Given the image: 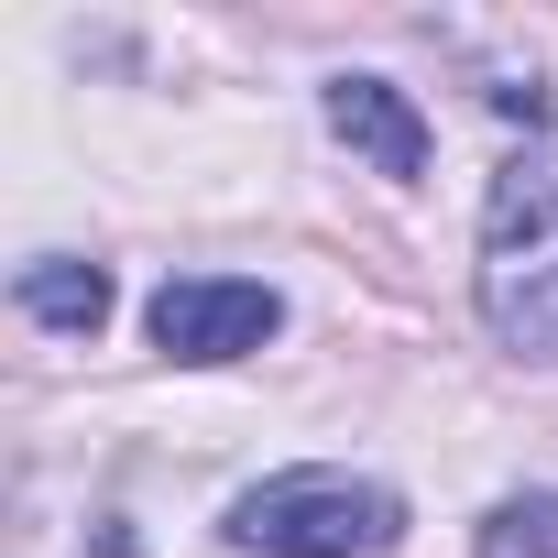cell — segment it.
I'll return each instance as SVG.
<instances>
[{
  "label": "cell",
  "instance_id": "obj_5",
  "mask_svg": "<svg viewBox=\"0 0 558 558\" xmlns=\"http://www.w3.org/2000/svg\"><path fill=\"white\" fill-rule=\"evenodd\" d=\"M23 307H34L45 329H77V340H88V329L110 318V274H99V263H23Z\"/></svg>",
  "mask_w": 558,
  "mask_h": 558
},
{
  "label": "cell",
  "instance_id": "obj_4",
  "mask_svg": "<svg viewBox=\"0 0 558 558\" xmlns=\"http://www.w3.org/2000/svg\"><path fill=\"white\" fill-rule=\"evenodd\" d=\"M329 132H340L373 175H395V186L427 175V121H416V99H405L395 77H329Z\"/></svg>",
  "mask_w": 558,
  "mask_h": 558
},
{
  "label": "cell",
  "instance_id": "obj_1",
  "mask_svg": "<svg viewBox=\"0 0 558 558\" xmlns=\"http://www.w3.org/2000/svg\"><path fill=\"white\" fill-rule=\"evenodd\" d=\"M482 318L504 351L558 362V143L514 154L482 197Z\"/></svg>",
  "mask_w": 558,
  "mask_h": 558
},
{
  "label": "cell",
  "instance_id": "obj_3",
  "mask_svg": "<svg viewBox=\"0 0 558 558\" xmlns=\"http://www.w3.org/2000/svg\"><path fill=\"white\" fill-rule=\"evenodd\" d=\"M274 329H286V296L252 286V274H175L154 296V351H175V362H241Z\"/></svg>",
  "mask_w": 558,
  "mask_h": 558
},
{
  "label": "cell",
  "instance_id": "obj_6",
  "mask_svg": "<svg viewBox=\"0 0 558 558\" xmlns=\"http://www.w3.org/2000/svg\"><path fill=\"white\" fill-rule=\"evenodd\" d=\"M482 558H558V493H514V504H493Z\"/></svg>",
  "mask_w": 558,
  "mask_h": 558
},
{
  "label": "cell",
  "instance_id": "obj_2",
  "mask_svg": "<svg viewBox=\"0 0 558 558\" xmlns=\"http://www.w3.org/2000/svg\"><path fill=\"white\" fill-rule=\"evenodd\" d=\"M230 536L263 558H384L405 536V504L362 471H274L230 504Z\"/></svg>",
  "mask_w": 558,
  "mask_h": 558
}]
</instances>
